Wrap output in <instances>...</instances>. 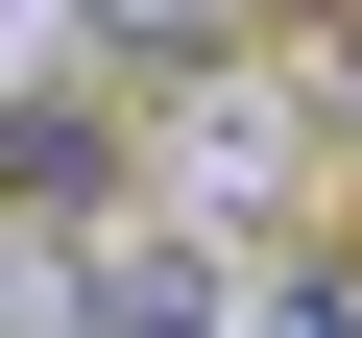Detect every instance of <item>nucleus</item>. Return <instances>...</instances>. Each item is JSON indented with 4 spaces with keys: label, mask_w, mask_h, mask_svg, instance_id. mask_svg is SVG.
Listing matches in <instances>:
<instances>
[{
    "label": "nucleus",
    "mask_w": 362,
    "mask_h": 338,
    "mask_svg": "<svg viewBox=\"0 0 362 338\" xmlns=\"http://www.w3.org/2000/svg\"><path fill=\"white\" fill-rule=\"evenodd\" d=\"M314 169H338V97H314V49H290V25L145 97V194H169V218H218V242H290Z\"/></svg>",
    "instance_id": "obj_1"
},
{
    "label": "nucleus",
    "mask_w": 362,
    "mask_h": 338,
    "mask_svg": "<svg viewBox=\"0 0 362 338\" xmlns=\"http://www.w3.org/2000/svg\"><path fill=\"white\" fill-rule=\"evenodd\" d=\"M242 290H266V242H218V218H169V194L97 218V338H242Z\"/></svg>",
    "instance_id": "obj_2"
},
{
    "label": "nucleus",
    "mask_w": 362,
    "mask_h": 338,
    "mask_svg": "<svg viewBox=\"0 0 362 338\" xmlns=\"http://www.w3.org/2000/svg\"><path fill=\"white\" fill-rule=\"evenodd\" d=\"M0 338H97V218H25L0 194Z\"/></svg>",
    "instance_id": "obj_3"
},
{
    "label": "nucleus",
    "mask_w": 362,
    "mask_h": 338,
    "mask_svg": "<svg viewBox=\"0 0 362 338\" xmlns=\"http://www.w3.org/2000/svg\"><path fill=\"white\" fill-rule=\"evenodd\" d=\"M97 49L169 97V73H218V49H266V0H97Z\"/></svg>",
    "instance_id": "obj_4"
},
{
    "label": "nucleus",
    "mask_w": 362,
    "mask_h": 338,
    "mask_svg": "<svg viewBox=\"0 0 362 338\" xmlns=\"http://www.w3.org/2000/svg\"><path fill=\"white\" fill-rule=\"evenodd\" d=\"M121 49H97V0H0V121H25V97H97Z\"/></svg>",
    "instance_id": "obj_5"
},
{
    "label": "nucleus",
    "mask_w": 362,
    "mask_h": 338,
    "mask_svg": "<svg viewBox=\"0 0 362 338\" xmlns=\"http://www.w3.org/2000/svg\"><path fill=\"white\" fill-rule=\"evenodd\" d=\"M242 338H362V242H266V290H242Z\"/></svg>",
    "instance_id": "obj_6"
},
{
    "label": "nucleus",
    "mask_w": 362,
    "mask_h": 338,
    "mask_svg": "<svg viewBox=\"0 0 362 338\" xmlns=\"http://www.w3.org/2000/svg\"><path fill=\"white\" fill-rule=\"evenodd\" d=\"M314 97H338V169H362V25H314Z\"/></svg>",
    "instance_id": "obj_7"
}]
</instances>
